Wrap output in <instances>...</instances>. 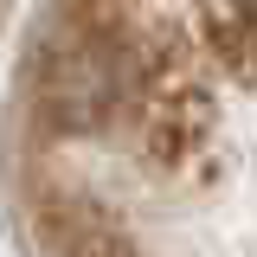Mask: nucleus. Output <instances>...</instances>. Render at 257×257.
Segmentation results:
<instances>
[{"label": "nucleus", "mask_w": 257, "mask_h": 257, "mask_svg": "<svg viewBox=\"0 0 257 257\" xmlns=\"http://www.w3.org/2000/svg\"><path fill=\"white\" fill-rule=\"evenodd\" d=\"M7 193L32 257H251V0H45Z\"/></svg>", "instance_id": "obj_1"}, {"label": "nucleus", "mask_w": 257, "mask_h": 257, "mask_svg": "<svg viewBox=\"0 0 257 257\" xmlns=\"http://www.w3.org/2000/svg\"><path fill=\"white\" fill-rule=\"evenodd\" d=\"M0 13H7V0H0Z\"/></svg>", "instance_id": "obj_2"}]
</instances>
